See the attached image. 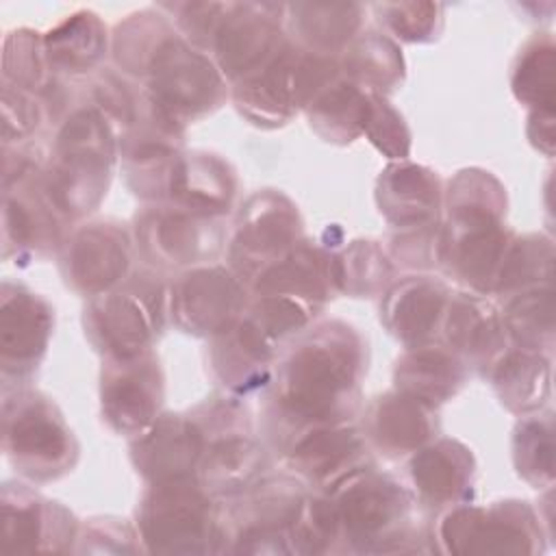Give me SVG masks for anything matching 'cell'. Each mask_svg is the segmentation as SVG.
I'll return each instance as SVG.
<instances>
[{
	"label": "cell",
	"instance_id": "1",
	"mask_svg": "<svg viewBox=\"0 0 556 556\" xmlns=\"http://www.w3.org/2000/svg\"><path fill=\"white\" fill-rule=\"evenodd\" d=\"M363 341L341 321L319 326L298 343L278 378L280 410L306 426L341 424L356 406Z\"/></svg>",
	"mask_w": 556,
	"mask_h": 556
},
{
	"label": "cell",
	"instance_id": "2",
	"mask_svg": "<svg viewBox=\"0 0 556 556\" xmlns=\"http://www.w3.org/2000/svg\"><path fill=\"white\" fill-rule=\"evenodd\" d=\"M115 163V139L98 109H78L61 126L41 189L54 211L80 217L106 193Z\"/></svg>",
	"mask_w": 556,
	"mask_h": 556
},
{
	"label": "cell",
	"instance_id": "3",
	"mask_svg": "<svg viewBox=\"0 0 556 556\" xmlns=\"http://www.w3.org/2000/svg\"><path fill=\"white\" fill-rule=\"evenodd\" d=\"M339 78V61L291 46L289 41L261 70L237 80L232 91L237 109L258 126H280L298 109Z\"/></svg>",
	"mask_w": 556,
	"mask_h": 556
},
{
	"label": "cell",
	"instance_id": "4",
	"mask_svg": "<svg viewBox=\"0 0 556 556\" xmlns=\"http://www.w3.org/2000/svg\"><path fill=\"white\" fill-rule=\"evenodd\" d=\"M2 441L11 465L30 480L63 476L78 456L72 430L54 402L28 389L4 395Z\"/></svg>",
	"mask_w": 556,
	"mask_h": 556
},
{
	"label": "cell",
	"instance_id": "5",
	"mask_svg": "<svg viewBox=\"0 0 556 556\" xmlns=\"http://www.w3.org/2000/svg\"><path fill=\"white\" fill-rule=\"evenodd\" d=\"M143 76L150 100L178 124L211 113L226 96L219 67L176 30L152 52Z\"/></svg>",
	"mask_w": 556,
	"mask_h": 556
},
{
	"label": "cell",
	"instance_id": "6",
	"mask_svg": "<svg viewBox=\"0 0 556 556\" xmlns=\"http://www.w3.org/2000/svg\"><path fill=\"white\" fill-rule=\"evenodd\" d=\"M141 536L152 552H206L217 536L215 513L195 478L152 484L139 510Z\"/></svg>",
	"mask_w": 556,
	"mask_h": 556
},
{
	"label": "cell",
	"instance_id": "7",
	"mask_svg": "<svg viewBox=\"0 0 556 556\" xmlns=\"http://www.w3.org/2000/svg\"><path fill=\"white\" fill-rule=\"evenodd\" d=\"M282 20L285 4L230 2L213 41L219 72L230 80H241L269 63L287 43Z\"/></svg>",
	"mask_w": 556,
	"mask_h": 556
},
{
	"label": "cell",
	"instance_id": "8",
	"mask_svg": "<svg viewBox=\"0 0 556 556\" xmlns=\"http://www.w3.org/2000/svg\"><path fill=\"white\" fill-rule=\"evenodd\" d=\"M245 306L239 278L219 265L182 274L169 289L172 319L191 334L217 337L232 328Z\"/></svg>",
	"mask_w": 556,
	"mask_h": 556
},
{
	"label": "cell",
	"instance_id": "9",
	"mask_svg": "<svg viewBox=\"0 0 556 556\" xmlns=\"http://www.w3.org/2000/svg\"><path fill=\"white\" fill-rule=\"evenodd\" d=\"M150 289L106 291L93 295L85 311V328L91 343L109 358L124 361L148 352L161 326V300L146 298Z\"/></svg>",
	"mask_w": 556,
	"mask_h": 556
},
{
	"label": "cell",
	"instance_id": "10",
	"mask_svg": "<svg viewBox=\"0 0 556 556\" xmlns=\"http://www.w3.org/2000/svg\"><path fill=\"white\" fill-rule=\"evenodd\" d=\"M300 230V215L285 195L274 191L258 193L241 213L230 258L241 276L256 278L298 245Z\"/></svg>",
	"mask_w": 556,
	"mask_h": 556
},
{
	"label": "cell",
	"instance_id": "11",
	"mask_svg": "<svg viewBox=\"0 0 556 556\" xmlns=\"http://www.w3.org/2000/svg\"><path fill=\"white\" fill-rule=\"evenodd\" d=\"M102 415L106 424L128 437L146 432L163 402V376L150 354L115 361L102 374Z\"/></svg>",
	"mask_w": 556,
	"mask_h": 556
},
{
	"label": "cell",
	"instance_id": "12",
	"mask_svg": "<svg viewBox=\"0 0 556 556\" xmlns=\"http://www.w3.org/2000/svg\"><path fill=\"white\" fill-rule=\"evenodd\" d=\"M330 493L339 526L354 541L380 539L410 506V495L395 480L363 467L339 480Z\"/></svg>",
	"mask_w": 556,
	"mask_h": 556
},
{
	"label": "cell",
	"instance_id": "13",
	"mask_svg": "<svg viewBox=\"0 0 556 556\" xmlns=\"http://www.w3.org/2000/svg\"><path fill=\"white\" fill-rule=\"evenodd\" d=\"M532 513L519 502H504L493 508L463 506L441 523V539L450 552H532Z\"/></svg>",
	"mask_w": 556,
	"mask_h": 556
},
{
	"label": "cell",
	"instance_id": "14",
	"mask_svg": "<svg viewBox=\"0 0 556 556\" xmlns=\"http://www.w3.org/2000/svg\"><path fill=\"white\" fill-rule=\"evenodd\" d=\"M0 300L2 374L20 378L30 374L46 354L54 311L41 295L13 282L2 285Z\"/></svg>",
	"mask_w": 556,
	"mask_h": 556
},
{
	"label": "cell",
	"instance_id": "15",
	"mask_svg": "<svg viewBox=\"0 0 556 556\" xmlns=\"http://www.w3.org/2000/svg\"><path fill=\"white\" fill-rule=\"evenodd\" d=\"M65 280L80 293L100 295L115 287L130 267L126 232L106 222L76 230L63 248Z\"/></svg>",
	"mask_w": 556,
	"mask_h": 556
},
{
	"label": "cell",
	"instance_id": "16",
	"mask_svg": "<svg viewBox=\"0 0 556 556\" xmlns=\"http://www.w3.org/2000/svg\"><path fill=\"white\" fill-rule=\"evenodd\" d=\"M206 434L193 417L163 415L132 445L137 471L152 484L195 478Z\"/></svg>",
	"mask_w": 556,
	"mask_h": 556
},
{
	"label": "cell",
	"instance_id": "17",
	"mask_svg": "<svg viewBox=\"0 0 556 556\" xmlns=\"http://www.w3.org/2000/svg\"><path fill=\"white\" fill-rule=\"evenodd\" d=\"M202 217L185 208H159L137 222V237L154 263L191 265L219 250V232Z\"/></svg>",
	"mask_w": 556,
	"mask_h": 556
},
{
	"label": "cell",
	"instance_id": "18",
	"mask_svg": "<svg viewBox=\"0 0 556 556\" xmlns=\"http://www.w3.org/2000/svg\"><path fill=\"white\" fill-rule=\"evenodd\" d=\"M450 291L443 282L428 276L404 278L393 285L382 302V321L393 337L408 348L428 343L447 311Z\"/></svg>",
	"mask_w": 556,
	"mask_h": 556
},
{
	"label": "cell",
	"instance_id": "19",
	"mask_svg": "<svg viewBox=\"0 0 556 556\" xmlns=\"http://www.w3.org/2000/svg\"><path fill=\"white\" fill-rule=\"evenodd\" d=\"M513 235L502 224L447 228L441 232V263L473 291H493Z\"/></svg>",
	"mask_w": 556,
	"mask_h": 556
},
{
	"label": "cell",
	"instance_id": "20",
	"mask_svg": "<svg viewBox=\"0 0 556 556\" xmlns=\"http://www.w3.org/2000/svg\"><path fill=\"white\" fill-rule=\"evenodd\" d=\"M380 213L397 228L432 226L441 204V187L434 172L415 163L389 165L376 187Z\"/></svg>",
	"mask_w": 556,
	"mask_h": 556
},
{
	"label": "cell",
	"instance_id": "21",
	"mask_svg": "<svg viewBox=\"0 0 556 556\" xmlns=\"http://www.w3.org/2000/svg\"><path fill=\"white\" fill-rule=\"evenodd\" d=\"M363 452V439L354 428L330 424L317 426L298 439L287 454V463L302 478L332 489L361 467Z\"/></svg>",
	"mask_w": 556,
	"mask_h": 556
},
{
	"label": "cell",
	"instance_id": "22",
	"mask_svg": "<svg viewBox=\"0 0 556 556\" xmlns=\"http://www.w3.org/2000/svg\"><path fill=\"white\" fill-rule=\"evenodd\" d=\"M235 191L237 180L228 163L204 152L178 156L167 185V193L178 208L202 217L228 213Z\"/></svg>",
	"mask_w": 556,
	"mask_h": 556
},
{
	"label": "cell",
	"instance_id": "23",
	"mask_svg": "<svg viewBox=\"0 0 556 556\" xmlns=\"http://www.w3.org/2000/svg\"><path fill=\"white\" fill-rule=\"evenodd\" d=\"M274 341L250 319H239L232 328L215 337L213 369L235 393H248L269 380Z\"/></svg>",
	"mask_w": 556,
	"mask_h": 556
},
{
	"label": "cell",
	"instance_id": "24",
	"mask_svg": "<svg viewBox=\"0 0 556 556\" xmlns=\"http://www.w3.org/2000/svg\"><path fill=\"white\" fill-rule=\"evenodd\" d=\"M72 536V515L56 502H46L39 495L17 486L2 489V541L4 552L43 549V541Z\"/></svg>",
	"mask_w": 556,
	"mask_h": 556
},
{
	"label": "cell",
	"instance_id": "25",
	"mask_svg": "<svg viewBox=\"0 0 556 556\" xmlns=\"http://www.w3.org/2000/svg\"><path fill=\"white\" fill-rule=\"evenodd\" d=\"M330 287L332 258L311 245H295L254 278L256 295L291 298L313 311L330 298Z\"/></svg>",
	"mask_w": 556,
	"mask_h": 556
},
{
	"label": "cell",
	"instance_id": "26",
	"mask_svg": "<svg viewBox=\"0 0 556 556\" xmlns=\"http://www.w3.org/2000/svg\"><path fill=\"white\" fill-rule=\"evenodd\" d=\"M443 330L450 348L476 365H493L506 352V330L497 311L478 295L447 302Z\"/></svg>",
	"mask_w": 556,
	"mask_h": 556
},
{
	"label": "cell",
	"instance_id": "27",
	"mask_svg": "<svg viewBox=\"0 0 556 556\" xmlns=\"http://www.w3.org/2000/svg\"><path fill=\"white\" fill-rule=\"evenodd\" d=\"M476 471L471 452L454 441L439 439L415 452L410 478L419 495L430 504H452L467 493Z\"/></svg>",
	"mask_w": 556,
	"mask_h": 556
},
{
	"label": "cell",
	"instance_id": "28",
	"mask_svg": "<svg viewBox=\"0 0 556 556\" xmlns=\"http://www.w3.org/2000/svg\"><path fill=\"white\" fill-rule=\"evenodd\" d=\"M56 211L43 189L33 193L28 180L4 187V254H41L56 243Z\"/></svg>",
	"mask_w": 556,
	"mask_h": 556
},
{
	"label": "cell",
	"instance_id": "29",
	"mask_svg": "<svg viewBox=\"0 0 556 556\" xmlns=\"http://www.w3.org/2000/svg\"><path fill=\"white\" fill-rule=\"evenodd\" d=\"M367 432L389 454L417 452L434 432L432 408L400 391L380 395L369 408Z\"/></svg>",
	"mask_w": 556,
	"mask_h": 556
},
{
	"label": "cell",
	"instance_id": "30",
	"mask_svg": "<svg viewBox=\"0 0 556 556\" xmlns=\"http://www.w3.org/2000/svg\"><path fill=\"white\" fill-rule=\"evenodd\" d=\"M395 391L434 408L460 389L465 369L460 361L441 348L415 345L395 365Z\"/></svg>",
	"mask_w": 556,
	"mask_h": 556
},
{
	"label": "cell",
	"instance_id": "31",
	"mask_svg": "<svg viewBox=\"0 0 556 556\" xmlns=\"http://www.w3.org/2000/svg\"><path fill=\"white\" fill-rule=\"evenodd\" d=\"M363 4H321L295 2L285 4V22L302 50L330 54L356 37L365 17Z\"/></svg>",
	"mask_w": 556,
	"mask_h": 556
},
{
	"label": "cell",
	"instance_id": "32",
	"mask_svg": "<svg viewBox=\"0 0 556 556\" xmlns=\"http://www.w3.org/2000/svg\"><path fill=\"white\" fill-rule=\"evenodd\" d=\"M106 26L89 11L78 9L43 35V48L52 72L83 74L96 67L106 54Z\"/></svg>",
	"mask_w": 556,
	"mask_h": 556
},
{
	"label": "cell",
	"instance_id": "33",
	"mask_svg": "<svg viewBox=\"0 0 556 556\" xmlns=\"http://www.w3.org/2000/svg\"><path fill=\"white\" fill-rule=\"evenodd\" d=\"M491 380L502 404L515 413H530L549 395V363L536 350H506L491 365Z\"/></svg>",
	"mask_w": 556,
	"mask_h": 556
},
{
	"label": "cell",
	"instance_id": "34",
	"mask_svg": "<svg viewBox=\"0 0 556 556\" xmlns=\"http://www.w3.org/2000/svg\"><path fill=\"white\" fill-rule=\"evenodd\" d=\"M263 463V450L248 434L228 432L208 441L195 473L206 493H230L248 486Z\"/></svg>",
	"mask_w": 556,
	"mask_h": 556
},
{
	"label": "cell",
	"instance_id": "35",
	"mask_svg": "<svg viewBox=\"0 0 556 556\" xmlns=\"http://www.w3.org/2000/svg\"><path fill=\"white\" fill-rule=\"evenodd\" d=\"M341 70L345 80L356 87L371 93H384L402 83L404 59L395 41L382 33L367 30L348 43L343 61L339 63V72Z\"/></svg>",
	"mask_w": 556,
	"mask_h": 556
},
{
	"label": "cell",
	"instance_id": "36",
	"mask_svg": "<svg viewBox=\"0 0 556 556\" xmlns=\"http://www.w3.org/2000/svg\"><path fill=\"white\" fill-rule=\"evenodd\" d=\"M306 109L311 126L319 137L332 143H350L365 128L369 91L345 78H334Z\"/></svg>",
	"mask_w": 556,
	"mask_h": 556
},
{
	"label": "cell",
	"instance_id": "37",
	"mask_svg": "<svg viewBox=\"0 0 556 556\" xmlns=\"http://www.w3.org/2000/svg\"><path fill=\"white\" fill-rule=\"evenodd\" d=\"M450 228L500 224L506 211L502 185L480 169H467L450 187Z\"/></svg>",
	"mask_w": 556,
	"mask_h": 556
},
{
	"label": "cell",
	"instance_id": "38",
	"mask_svg": "<svg viewBox=\"0 0 556 556\" xmlns=\"http://www.w3.org/2000/svg\"><path fill=\"white\" fill-rule=\"evenodd\" d=\"M506 334L526 350H541L554 337V295L549 287L519 291L502 315Z\"/></svg>",
	"mask_w": 556,
	"mask_h": 556
},
{
	"label": "cell",
	"instance_id": "39",
	"mask_svg": "<svg viewBox=\"0 0 556 556\" xmlns=\"http://www.w3.org/2000/svg\"><path fill=\"white\" fill-rule=\"evenodd\" d=\"M513 93L536 111H554V41L549 35L534 37L517 56Z\"/></svg>",
	"mask_w": 556,
	"mask_h": 556
},
{
	"label": "cell",
	"instance_id": "40",
	"mask_svg": "<svg viewBox=\"0 0 556 556\" xmlns=\"http://www.w3.org/2000/svg\"><path fill=\"white\" fill-rule=\"evenodd\" d=\"M165 17L167 15H161L154 9H143L128 15V20L115 28L113 50L117 63L126 72L143 74L152 52L174 33Z\"/></svg>",
	"mask_w": 556,
	"mask_h": 556
},
{
	"label": "cell",
	"instance_id": "41",
	"mask_svg": "<svg viewBox=\"0 0 556 556\" xmlns=\"http://www.w3.org/2000/svg\"><path fill=\"white\" fill-rule=\"evenodd\" d=\"M552 261L554 250L547 239L539 235L513 239L504 254L493 291L510 293L541 287V280H549L552 276Z\"/></svg>",
	"mask_w": 556,
	"mask_h": 556
},
{
	"label": "cell",
	"instance_id": "42",
	"mask_svg": "<svg viewBox=\"0 0 556 556\" xmlns=\"http://www.w3.org/2000/svg\"><path fill=\"white\" fill-rule=\"evenodd\" d=\"M393 267L374 241H354L341 256L332 258V282L352 295H374L380 291Z\"/></svg>",
	"mask_w": 556,
	"mask_h": 556
},
{
	"label": "cell",
	"instance_id": "43",
	"mask_svg": "<svg viewBox=\"0 0 556 556\" xmlns=\"http://www.w3.org/2000/svg\"><path fill=\"white\" fill-rule=\"evenodd\" d=\"M50 63L39 33L20 28L7 35L2 54L4 85L22 91H48L50 87ZM52 72V70H50Z\"/></svg>",
	"mask_w": 556,
	"mask_h": 556
},
{
	"label": "cell",
	"instance_id": "44",
	"mask_svg": "<svg viewBox=\"0 0 556 556\" xmlns=\"http://www.w3.org/2000/svg\"><path fill=\"white\" fill-rule=\"evenodd\" d=\"M513 458L519 476L536 489L554 480V428L549 417H530L517 426Z\"/></svg>",
	"mask_w": 556,
	"mask_h": 556
},
{
	"label": "cell",
	"instance_id": "45",
	"mask_svg": "<svg viewBox=\"0 0 556 556\" xmlns=\"http://www.w3.org/2000/svg\"><path fill=\"white\" fill-rule=\"evenodd\" d=\"M371 9L380 24L408 43L432 41L443 28L445 7L437 2H382Z\"/></svg>",
	"mask_w": 556,
	"mask_h": 556
},
{
	"label": "cell",
	"instance_id": "46",
	"mask_svg": "<svg viewBox=\"0 0 556 556\" xmlns=\"http://www.w3.org/2000/svg\"><path fill=\"white\" fill-rule=\"evenodd\" d=\"M363 132L389 159L404 161L410 152V132L402 115L382 98L369 91V111Z\"/></svg>",
	"mask_w": 556,
	"mask_h": 556
},
{
	"label": "cell",
	"instance_id": "47",
	"mask_svg": "<svg viewBox=\"0 0 556 556\" xmlns=\"http://www.w3.org/2000/svg\"><path fill=\"white\" fill-rule=\"evenodd\" d=\"M159 9L172 13L178 28L191 43L213 48L215 35L230 9V2H174L161 4Z\"/></svg>",
	"mask_w": 556,
	"mask_h": 556
},
{
	"label": "cell",
	"instance_id": "48",
	"mask_svg": "<svg viewBox=\"0 0 556 556\" xmlns=\"http://www.w3.org/2000/svg\"><path fill=\"white\" fill-rule=\"evenodd\" d=\"M313 308L304 306L298 300L282 295H258L250 311V319L271 339H282L306 326Z\"/></svg>",
	"mask_w": 556,
	"mask_h": 556
},
{
	"label": "cell",
	"instance_id": "49",
	"mask_svg": "<svg viewBox=\"0 0 556 556\" xmlns=\"http://www.w3.org/2000/svg\"><path fill=\"white\" fill-rule=\"evenodd\" d=\"M41 122V104L22 89L2 87V137L4 143L28 137Z\"/></svg>",
	"mask_w": 556,
	"mask_h": 556
},
{
	"label": "cell",
	"instance_id": "50",
	"mask_svg": "<svg viewBox=\"0 0 556 556\" xmlns=\"http://www.w3.org/2000/svg\"><path fill=\"white\" fill-rule=\"evenodd\" d=\"M93 93H96V102H98V111L106 117H113L117 122H122L124 126H132L135 117H137V104L132 93L128 91V87L113 74H104L96 80L93 85Z\"/></svg>",
	"mask_w": 556,
	"mask_h": 556
},
{
	"label": "cell",
	"instance_id": "51",
	"mask_svg": "<svg viewBox=\"0 0 556 556\" xmlns=\"http://www.w3.org/2000/svg\"><path fill=\"white\" fill-rule=\"evenodd\" d=\"M554 111H534V115L530 117V139L536 148H541L543 152L552 154V146H554Z\"/></svg>",
	"mask_w": 556,
	"mask_h": 556
}]
</instances>
